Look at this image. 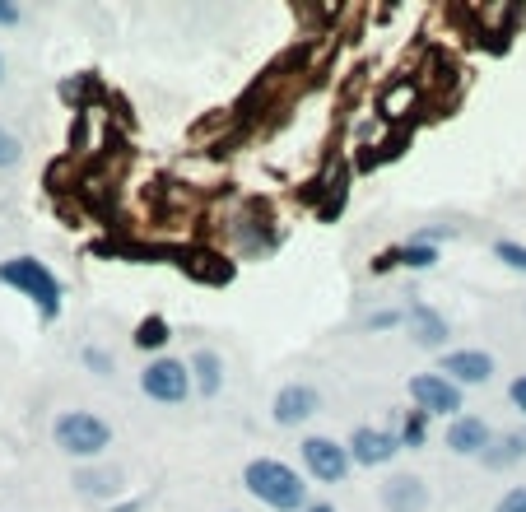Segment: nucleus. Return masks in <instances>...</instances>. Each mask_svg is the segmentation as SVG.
Returning a JSON list of instances; mask_svg holds the SVG:
<instances>
[{
	"label": "nucleus",
	"mask_w": 526,
	"mask_h": 512,
	"mask_svg": "<svg viewBox=\"0 0 526 512\" xmlns=\"http://www.w3.org/2000/svg\"><path fill=\"white\" fill-rule=\"evenodd\" d=\"M303 461H308V471L317 475L322 485H340V480L350 475V466H354L350 447L331 443V438H308V443H303Z\"/></svg>",
	"instance_id": "obj_6"
},
{
	"label": "nucleus",
	"mask_w": 526,
	"mask_h": 512,
	"mask_svg": "<svg viewBox=\"0 0 526 512\" xmlns=\"http://www.w3.org/2000/svg\"><path fill=\"white\" fill-rule=\"evenodd\" d=\"M443 378L457 382V387H480V382L494 378V359L485 350H452L443 359Z\"/></svg>",
	"instance_id": "obj_9"
},
{
	"label": "nucleus",
	"mask_w": 526,
	"mask_h": 512,
	"mask_svg": "<svg viewBox=\"0 0 526 512\" xmlns=\"http://www.w3.org/2000/svg\"><path fill=\"white\" fill-rule=\"evenodd\" d=\"M196 387L187 364H177V359H154V364L140 373V391H145L149 401H163V405H177L187 401V391Z\"/></svg>",
	"instance_id": "obj_4"
},
{
	"label": "nucleus",
	"mask_w": 526,
	"mask_h": 512,
	"mask_svg": "<svg viewBox=\"0 0 526 512\" xmlns=\"http://www.w3.org/2000/svg\"><path fill=\"white\" fill-rule=\"evenodd\" d=\"M52 438H56L61 452H70V457H98V452H108L112 429L98 415H89V410H70V415L56 419Z\"/></svg>",
	"instance_id": "obj_3"
},
{
	"label": "nucleus",
	"mask_w": 526,
	"mask_h": 512,
	"mask_svg": "<svg viewBox=\"0 0 526 512\" xmlns=\"http://www.w3.org/2000/svg\"><path fill=\"white\" fill-rule=\"evenodd\" d=\"M494 256L508 261L513 270H526V247H517V243H499V247H494Z\"/></svg>",
	"instance_id": "obj_19"
},
{
	"label": "nucleus",
	"mask_w": 526,
	"mask_h": 512,
	"mask_svg": "<svg viewBox=\"0 0 526 512\" xmlns=\"http://www.w3.org/2000/svg\"><path fill=\"white\" fill-rule=\"evenodd\" d=\"M0 80H5V61H0Z\"/></svg>",
	"instance_id": "obj_24"
},
{
	"label": "nucleus",
	"mask_w": 526,
	"mask_h": 512,
	"mask_svg": "<svg viewBox=\"0 0 526 512\" xmlns=\"http://www.w3.org/2000/svg\"><path fill=\"white\" fill-rule=\"evenodd\" d=\"M0 284H10V289L28 294L33 303H38L42 317H56V312H61V284H56L52 270L42 266V261H33V256L0 261Z\"/></svg>",
	"instance_id": "obj_2"
},
{
	"label": "nucleus",
	"mask_w": 526,
	"mask_h": 512,
	"mask_svg": "<svg viewBox=\"0 0 526 512\" xmlns=\"http://www.w3.org/2000/svg\"><path fill=\"white\" fill-rule=\"evenodd\" d=\"M401 261H405V266H415V270H424V266H433L438 256H433V247L415 243V247H405V252H401Z\"/></svg>",
	"instance_id": "obj_17"
},
{
	"label": "nucleus",
	"mask_w": 526,
	"mask_h": 512,
	"mask_svg": "<svg viewBox=\"0 0 526 512\" xmlns=\"http://www.w3.org/2000/svg\"><path fill=\"white\" fill-rule=\"evenodd\" d=\"M494 512H526V489H508Z\"/></svg>",
	"instance_id": "obj_20"
},
{
	"label": "nucleus",
	"mask_w": 526,
	"mask_h": 512,
	"mask_svg": "<svg viewBox=\"0 0 526 512\" xmlns=\"http://www.w3.org/2000/svg\"><path fill=\"white\" fill-rule=\"evenodd\" d=\"M401 443H405V447H419V443H424V410H410V415H405Z\"/></svg>",
	"instance_id": "obj_16"
},
{
	"label": "nucleus",
	"mask_w": 526,
	"mask_h": 512,
	"mask_svg": "<svg viewBox=\"0 0 526 512\" xmlns=\"http://www.w3.org/2000/svg\"><path fill=\"white\" fill-rule=\"evenodd\" d=\"M410 401H415L424 415H457L461 387L447 382L443 373H419V378H410Z\"/></svg>",
	"instance_id": "obj_5"
},
{
	"label": "nucleus",
	"mask_w": 526,
	"mask_h": 512,
	"mask_svg": "<svg viewBox=\"0 0 526 512\" xmlns=\"http://www.w3.org/2000/svg\"><path fill=\"white\" fill-rule=\"evenodd\" d=\"M401 452V438H396L392 429H354L350 438V457L359 461V466H387V461Z\"/></svg>",
	"instance_id": "obj_8"
},
{
	"label": "nucleus",
	"mask_w": 526,
	"mask_h": 512,
	"mask_svg": "<svg viewBox=\"0 0 526 512\" xmlns=\"http://www.w3.org/2000/svg\"><path fill=\"white\" fill-rule=\"evenodd\" d=\"M526 457V433H503L499 443L485 447V466L489 471H503V466H513V461Z\"/></svg>",
	"instance_id": "obj_13"
},
{
	"label": "nucleus",
	"mask_w": 526,
	"mask_h": 512,
	"mask_svg": "<svg viewBox=\"0 0 526 512\" xmlns=\"http://www.w3.org/2000/svg\"><path fill=\"white\" fill-rule=\"evenodd\" d=\"M135 345H140V350H159V345H168V326H163L159 317L140 322V331H135Z\"/></svg>",
	"instance_id": "obj_15"
},
{
	"label": "nucleus",
	"mask_w": 526,
	"mask_h": 512,
	"mask_svg": "<svg viewBox=\"0 0 526 512\" xmlns=\"http://www.w3.org/2000/svg\"><path fill=\"white\" fill-rule=\"evenodd\" d=\"M243 480L266 508H280V512H303L308 508V485H303L298 471H289L284 461H270V457L247 461Z\"/></svg>",
	"instance_id": "obj_1"
},
{
	"label": "nucleus",
	"mask_w": 526,
	"mask_h": 512,
	"mask_svg": "<svg viewBox=\"0 0 526 512\" xmlns=\"http://www.w3.org/2000/svg\"><path fill=\"white\" fill-rule=\"evenodd\" d=\"M382 503H387V512H424L429 508V489H424L419 475H392L382 485Z\"/></svg>",
	"instance_id": "obj_11"
},
{
	"label": "nucleus",
	"mask_w": 526,
	"mask_h": 512,
	"mask_svg": "<svg viewBox=\"0 0 526 512\" xmlns=\"http://www.w3.org/2000/svg\"><path fill=\"white\" fill-rule=\"evenodd\" d=\"M405 326H410L415 345H424V350H438V345L447 340V322L433 308H410L405 312Z\"/></svg>",
	"instance_id": "obj_12"
},
{
	"label": "nucleus",
	"mask_w": 526,
	"mask_h": 512,
	"mask_svg": "<svg viewBox=\"0 0 526 512\" xmlns=\"http://www.w3.org/2000/svg\"><path fill=\"white\" fill-rule=\"evenodd\" d=\"M270 410H275V424L294 429V424H303V419H312L322 410V396H317V387H308V382H289V387H280V396H275Z\"/></svg>",
	"instance_id": "obj_7"
},
{
	"label": "nucleus",
	"mask_w": 526,
	"mask_h": 512,
	"mask_svg": "<svg viewBox=\"0 0 526 512\" xmlns=\"http://www.w3.org/2000/svg\"><path fill=\"white\" fill-rule=\"evenodd\" d=\"M191 373H196V391H201V396H215L219 391V359L210 350H201L191 359Z\"/></svg>",
	"instance_id": "obj_14"
},
{
	"label": "nucleus",
	"mask_w": 526,
	"mask_h": 512,
	"mask_svg": "<svg viewBox=\"0 0 526 512\" xmlns=\"http://www.w3.org/2000/svg\"><path fill=\"white\" fill-rule=\"evenodd\" d=\"M0 24L10 28V24H19V5H10V0H0Z\"/></svg>",
	"instance_id": "obj_22"
},
{
	"label": "nucleus",
	"mask_w": 526,
	"mask_h": 512,
	"mask_svg": "<svg viewBox=\"0 0 526 512\" xmlns=\"http://www.w3.org/2000/svg\"><path fill=\"white\" fill-rule=\"evenodd\" d=\"M508 396H513V405H517V410H522V415H526V378H517L513 387H508Z\"/></svg>",
	"instance_id": "obj_21"
},
{
	"label": "nucleus",
	"mask_w": 526,
	"mask_h": 512,
	"mask_svg": "<svg viewBox=\"0 0 526 512\" xmlns=\"http://www.w3.org/2000/svg\"><path fill=\"white\" fill-rule=\"evenodd\" d=\"M14 163H19V140L0 126V168H14Z\"/></svg>",
	"instance_id": "obj_18"
},
{
	"label": "nucleus",
	"mask_w": 526,
	"mask_h": 512,
	"mask_svg": "<svg viewBox=\"0 0 526 512\" xmlns=\"http://www.w3.org/2000/svg\"><path fill=\"white\" fill-rule=\"evenodd\" d=\"M494 443V433H489L485 419L475 415H457L447 424V447L457 452V457H485V447Z\"/></svg>",
	"instance_id": "obj_10"
},
{
	"label": "nucleus",
	"mask_w": 526,
	"mask_h": 512,
	"mask_svg": "<svg viewBox=\"0 0 526 512\" xmlns=\"http://www.w3.org/2000/svg\"><path fill=\"white\" fill-rule=\"evenodd\" d=\"M303 512H336V508H331V503H308Z\"/></svg>",
	"instance_id": "obj_23"
}]
</instances>
